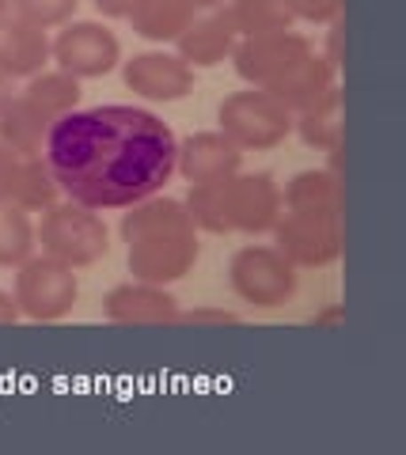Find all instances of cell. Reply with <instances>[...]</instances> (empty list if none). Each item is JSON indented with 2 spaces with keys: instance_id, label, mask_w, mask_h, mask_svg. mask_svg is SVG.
<instances>
[{
  "instance_id": "obj_1",
  "label": "cell",
  "mask_w": 406,
  "mask_h": 455,
  "mask_svg": "<svg viewBox=\"0 0 406 455\" xmlns=\"http://www.w3.org/2000/svg\"><path fill=\"white\" fill-rule=\"evenodd\" d=\"M175 152L171 125L152 110L103 103L53 122L42 160L68 202L110 212L160 194L175 175Z\"/></svg>"
},
{
  "instance_id": "obj_2",
  "label": "cell",
  "mask_w": 406,
  "mask_h": 455,
  "mask_svg": "<svg viewBox=\"0 0 406 455\" xmlns=\"http://www.w3.org/2000/svg\"><path fill=\"white\" fill-rule=\"evenodd\" d=\"M35 239L42 254H50V259L73 269H88L100 259H107L110 251V232L103 217L95 209L68 202V197L42 212V220L35 224Z\"/></svg>"
},
{
  "instance_id": "obj_3",
  "label": "cell",
  "mask_w": 406,
  "mask_h": 455,
  "mask_svg": "<svg viewBox=\"0 0 406 455\" xmlns=\"http://www.w3.org/2000/svg\"><path fill=\"white\" fill-rule=\"evenodd\" d=\"M12 296L20 304V315H27L31 323H61L65 315H73L80 300L76 269L50 259V254H31L23 266H16Z\"/></svg>"
},
{
  "instance_id": "obj_4",
  "label": "cell",
  "mask_w": 406,
  "mask_h": 455,
  "mask_svg": "<svg viewBox=\"0 0 406 455\" xmlns=\"http://www.w3.org/2000/svg\"><path fill=\"white\" fill-rule=\"evenodd\" d=\"M220 133L235 140L243 152H270L292 133V114L266 88L235 92L217 110Z\"/></svg>"
},
{
  "instance_id": "obj_5",
  "label": "cell",
  "mask_w": 406,
  "mask_h": 455,
  "mask_svg": "<svg viewBox=\"0 0 406 455\" xmlns=\"http://www.w3.org/2000/svg\"><path fill=\"white\" fill-rule=\"evenodd\" d=\"M228 281H232V292L240 296L243 304L270 311V307H282L297 296L300 274L277 247L255 243V247H240L232 254Z\"/></svg>"
},
{
  "instance_id": "obj_6",
  "label": "cell",
  "mask_w": 406,
  "mask_h": 455,
  "mask_svg": "<svg viewBox=\"0 0 406 455\" xmlns=\"http://www.w3.org/2000/svg\"><path fill=\"white\" fill-rule=\"evenodd\" d=\"M274 247L297 269H323L342 259L346 228L342 212H292L285 209L274 224Z\"/></svg>"
},
{
  "instance_id": "obj_7",
  "label": "cell",
  "mask_w": 406,
  "mask_h": 455,
  "mask_svg": "<svg viewBox=\"0 0 406 455\" xmlns=\"http://www.w3.org/2000/svg\"><path fill=\"white\" fill-rule=\"evenodd\" d=\"M53 61L61 73L76 80H100L107 73H115L122 61V42L110 27L95 20L65 23L58 38H53Z\"/></svg>"
},
{
  "instance_id": "obj_8",
  "label": "cell",
  "mask_w": 406,
  "mask_h": 455,
  "mask_svg": "<svg viewBox=\"0 0 406 455\" xmlns=\"http://www.w3.org/2000/svg\"><path fill=\"white\" fill-rule=\"evenodd\" d=\"M202 254L198 228H175V232H156L130 243V274L133 281L148 284H175L183 281Z\"/></svg>"
},
{
  "instance_id": "obj_9",
  "label": "cell",
  "mask_w": 406,
  "mask_h": 455,
  "mask_svg": "<svg viewBox=\"0 0 406 455\" xmlns=\"http://www.w3.org/2000/svg\"><path fill=\"white\" fill-rule=\"evenodd\" d=\"M304 53H312V42L297 31H277V35H247L235 42L232 65L240 80L251 88H274Z\"/></svg>"
},
{
  "instance_id": "obj_10",
  "label": "cell",
  "mask_w": 406,
  "mask_h": 455,
  "mask_svg": "<svg viewBox=\"0 0 406 455\" xmlns=\"http://www.w3.org/2000/svg\"><path fill=\"white\" fill-rule=\"evenodd\" d=\"M228 194V232L243 235H266L274 232V224L282 220V187L274 182V175H232L224 182Z\"/></svg>"
},
{
  "instance_id": "obj_11",
  "label": "cell",
  "mask_w": 406,
  "mask_h": 455,
  "mask_svg": "<svg viewBox=\"0 0 406 455\" xmlns=\"http://www.w3.org/2000/svg\"><path fill=\"white\" fill-rule=\"evenodd\" d=\"M122 76H125V88L148 99V103H179V99H187L194 92V68L179 53H163V50L133 53L125 61Z\"/></svg>"
},
{
  "instance_id": "obj_12",
  "label": "cell",
  "mask_w": 406,
  "mask_h": 455,
  "mask_svg": "<svg viewBox=\"0 0 406 455\" xmlns=\"http://www.w3.org/2000/svg\"><path fill=\"white\" fill-rule=\"evenodd\" d=\"M103 315L118 326H171L179 323V300L167 292V284L130 281L103 296Z\"/></svg>"
},
{
  "instance_id": "obj_13",
  "label": "cell",
  "mask_w": 406,
  "mask_h": 455,
  "mask_svg": "<svg viewBox=\"0 0 406 455\" xmlns=\"http://www.w3.org/2000/svg\"><path fill=\"white\" fill-rule=\"evenodd\" d=\"M240 167H243V148L224 137L220 130L194 133L187 140H179L175 171L190 187H198V182H224V179L240 175Z\"/></svg>"
},
{
  "instance_id": "obj_14",
  "label": "cell",
  "mask_w": 406,
  "mask_h": 455,
  "mask_svg": "<svg viewBox=\"0 0 406 455\" xmlns=\"http://www.w3.org/2000/svg\"><path fill=\"white\" fill-rule=\"evenodd\" d=\"M338 88V68H334L323 53H304L297 65L289 68V73L274 84V88H266L277 103H282L292 118L304 110H312L315 103H323V99Z\"/></svg>"
},
{
  "instance_id": "obj_15",
  "label": "cell",
  "mask_w": 406,
  "mask_h": 455,
  "mask_svg": "<svg viewBox=\"0 0 406 455\" xmlns=\"http://www.w3.org/2000/svg\"><path fill=\"white\" fill-rule=\"evenodd\" d=\"M235 42H240V35H235L228 12L217 8V12H198L187 23V31L175 38V46L190 68H217L232 57Z\"/></svg>"
},
{
  "instance_id": "obj_16",
  "label": "cell",
  "mask_w": 406,
  "mask_h": 455,
  "mask_svg": "<svg viewBox=\"0 0 406 455\" xmlns=\"http://www.w3.org/2000/svg\"><path fill=\"white\" fill-rule=\"evenodd\" d=\"M53 61V42L42 27H31L16 16L0 23V73L12 84L31 80Z\"/></svg>"
},
{
  "instance_id": "obj_17",
  "label": "cell",
  "mask_w": 406,
  "mask_h": 455,
  "mask_svg": "<svg viewBox=\"0 0 406 455\" xmlns=\"http://www.w3.org/2000/svg\"><path fill=\"white\" fill-rule=\"evenodd\" d=\"M282 205L292 212H342V175L330 167L297 171L282 190Z\"/></svg>"
},
{
  "instance_id": "obj_18",
  "label": "cell",
  "mask_w": 406,
  "mask_h": 455,
  "mask_svg": "<svg viewBox=\"0 0 406 455\" xmlns=\"http://www.w3.org/2000/svg\"><path fill=\"white\" fill-rule=\"evenodd\" d=\"M50 125L53 122L42 110H35L23 95H12L8 107L0 110V145L12 148L20 160H27V156H42L46 137H50Z\"/></svg>"
},
{
  "instance_id": "obj_19",
  "label": "cell",
  "mask_w": 406,
  "mask_h": 455,
  "mask_svg": "<svg viewBox=\"0 0 406 455\" xmlns=\"http://www.w3.org/2000/svg\"><path fill=\"white\" fill-rule=\"evenodd\" d=\"M175 228H194L187 205L179 202V197L152 194V197H141L137 205L125 209L118 232H122L125 243H133V239H145V235H156V232H175Z\"/></svg>"
},
{
  "instance_id": "obj_20",
  "label": "cell",
  "mask_w": 406,
  "mask_h": 455,
  "mask_svg": "<svg viewBox=\"0 0 406 455\" xmlns=\"http://www.w3.org/2000/svg\"><path fill=\"white\" fill-rule=\"evenodd\" d=\"M292 130L300 133V140L315 152H334L346 140V122H342V92L334 88L323 103H315L312 110H304L292 118Z\"/></svg>"
},
{
  "instance_id": "obj_21",
  "label": "cell",
  "mask_w": 406,
  "mask_h": 455,
  "mask_svg": "<svg viewBox=\"0 0 406 455\" xmlns=\"http://www.w3.org/2000/svg\"><path fill=\"white\" fill-rule=\"evenodd\" d=\"M27 103H31L35 110H42L50 122L65 118L68 110L80 107V80L61 73V68H42L38 76L27 80V88L20 92Z\"/></svg>"
},
{
  "instance_id": "obj_22",
  "label": "cell",
  "mask_w": 406,
  "mask_h": 455,
  "mask_svg": "<svg viewBox=\"0 0 406 455\" xmlns=\"http://www.w3.org/2000/svg\"><path fill=\"white\" fill-rule=\"evenodd\" d=\"M224 12H228V20H232V27H235V35L240 38L292 31V23H297L289 0H228Z\"/></svg>"
},
{
  "instance_id": "obj_23",
  "label": "cell",
  "mask_w": 406,
  "mask_h": 455,
  "mask_svg": "<svg viewBox=\"0 0 406 455\" xmlns=\"http://www.w3.org/2000/svg\"><path fill=\"white\" fill-rule=\"evenodd\" d=\"M194 16H198V12H194L187 0H145L130 16V23H133V31L148 42H175Z\"/></svg>"
},
{
  "instance_id": "obj_24",
  "label": "cell",
  "mask_w": 406,
  "mask_h": 455,
  "mask_svg": "<svg viewBox=\"0 0 406 455\" xmlns=\"http://www.w3.org/2000/svg\"><path fill=\"white\" fill-rule=\"evenodd\" d=\"M58 202H61V187H58V179H53V171L46 167V160H42V156H27V160L20 164L12 205H20L27 212H46Z\"/></svg>"
},
{
  "instance_id": "obj_25",
  "label": "cell",
  "mask_w": 406,
  "mask_h": 455,
  "mask_svg": "<svg viewBox=\"0 0 406 455\" xmlns=\"http://www.w3.org/2000/svg\"><path fill=\"white\" fill-rule=\"evenodd\" d=\"M38 239H35V220L31 212L4 202L0 205V266L4 269H16L35 254Z\"/></svg>"
},
{
  "instance_id": "obj_26",
  "label": "cell",
  "mask_w": 406,
  "mask_h": 455,
  "mask_svg": "<svg viewBox=\"0 0 406 455\" xmlns=\"http://www.w3.org/2000/svg\"><path fill=\"white\" fill-rule=\"evenodd\" d=\"M224 182H198V187H190L183 205H187L190 224L198 228V232L228 235V194H224Z\"/></svg>"
},
{
  "instance_id": "obj_27",
  "label": "cell",
  "mask_w": 406,
  "mask_h": 455,
  "mask_svg": "<svg viewBox=\"0 0 406 455\" xmlns=\"http://www.w3.org/2000/svg\"><path fill=\"white\" fill-rule=\"evenodd\" d=\"M76 8H80V0H12V16L31 27H42V31L73 23Z\"/></svg>"
},
{
  "instance_id": "obj_28",
  "label": "cell",
  "mask_w": 406,
  "mask_h": 455,
  "mask_svg": "<svg viewBox=\"0 0 406 455\" xmlns=\"http://www.w3.org/2000/svg\"><path fill=\"white\" fill-rule=\"evenodd\" d=\"M292 16L304 23H334L342 20V0H289Z\"/></svg>"
},
{
  "instance_id": "obj_29",
  "label": "cell",
  "mask_w": 406,
  "mask_h": 455,
  "mask_svg": "<svg viewBox=\"0 0 406 455\" xmlns=\"http://www.w3.org/2000/svg\"><path fill=\"white\" fill-rule=\"evenodd\" d=\"M20 156L0 145V205L12 202V190H16V179H20Z\"/></svg>"
},
{
  "instance_id": "obj_30",
  "label": "cell",
  "mask_w": 406,
  "mask_h": 455,
  "mask_svg": "<svg viewBox=\"0 0 406 455\" xmlns=\"http://www.w3.org/2000/svg\"><path fill=\"white\" fill-rule=\"evenodd\" d=\"M179 323H213V326H235L240 315L224 307H194V311H179Z\"/></svg>"
},
{
  "instance_id": "obj_31",
  "label": "cell",
  "mask_w": 406,
  "mask_h": 455,
  "mask_svg": "<svg viewBox=\"0 0 406 455\" xmlns=\"http://www.w3.org/2000/svg\"><path fill=\"white\" fill-rule=\"evenodd\" d=\"M95 4V12L100 16H107V20H130L137 8L145 4V0H92Z\"/></svg>"
},
{
  "instance_id": "obj_32",
  "label": "cell",
  "mask_w": 406,
  "mask_h": 455,
  "mask_svg": "<svg viewBox=\"0 0 406 455\" xmlns=\"http://www.w3.org/2000/svg\"><path fill=\"white\" fill-rule=\"evenodd\" d=\"M327 27H330V35H327L323 57H327L334 68H342V20H334V23H327Z\"/></svg>"
},
{
  "instance_id": "obj_33",
  "label": "cell",
  "mask_w": 406,
  "mask_h": 455,
  "mask_svg": "<svg viewBox=\"0 0 406 455\" xmlns=\"http://www.w3.org/2000/svg\"><path fill=\"white\" fill-rule=\"evenodd\" d=\"M20 323V304H16V296L0 289V326H16Z\"/></svg>"
},
{
  "instance_id": "obj_34",
  "label": "cell",
  "mask_w": 406,
  "mask_h": 455,
  "mask_svg": "<svg viewBox=\"0 0 406 455\" xmlns=\"http://www.w3.org/2000/svg\"><path fill=\"white\" fill-rule=\"evenodd\" d=\"M187 4H190L194 12H217V8L228 4V0H187Z\"/></svg>"
},
{
  "instance_id": "obj_35",
  "label": "cell",
  "mask_w": 406,
  "mask_h": 455,
  "mask_svg": "<svg viewBox=\"0 0 406 455\" xmlns=\"http://www.w3.org/2000/svg\"><path fill=\"white\" fill-rule=\"evenodd\" d=\"M12 95H16V92H12V80H8L4 73H0V110L8 107V99H12Z\"/></svg>"
},
{
  "instance_id": "obj_36",
  "label": "cell",
  "mask_w": 406,
  "mask_h": 455,
  "mask_svg": "<svg viewBox=\"0 0 406 455\" xmlns=\"http://www.w3.org/2000/svg\"><path fill=\"white\" fill-rule=\"evenodd\" d=\"M12 16V0H0V23H4Z\"/></svg>"
}]
</instances>
